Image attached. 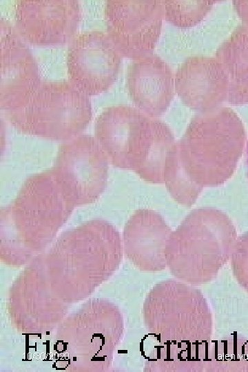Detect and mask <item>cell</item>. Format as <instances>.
Returning <instances> with one entry per match:
<instances>
[{"instance_id":"cell-1","label":"cell","mask_w":248,"mask_h":372,"mask_svg":"<svg viewBox=\"0 0 248 372\" xmlns=\"http://www.w3.org/2000/svg\"><path fill=\"white\" fill-rule=\"evenodd\" d=\"M245 141L244 125L230 107L196 114L166 163L164 183L172 197L190 207L204 187L225 183L236 170Z\"/></svg>"},{"instance_id":"cell-2","label":"cell","mask_w":248,"mask_h":372,"mask_svg":"<svg viewBox=\"0 0 248 372\" xmlns=\"http://www.w3.org/2000/svg\"><path fill=\"white\" fill-rule=\"evenodd\" d=\"M231 219L213 207L196 209L171 234L165 259L177 274H212L228 260L236 241Z\"/></svg>"},{"instance_id":"cell-3","label":"cell","mask_w":248,"mask_h":372,"mask_svg":"<svg viewBox=\"0 0 248 372\" xmlns=\"http://www.w3.org/2000/svg\"><path fill=\"white\" fill-rule=\"evenodd\" d=\"M5 114L23 133L68 141L88 125L92 107L88 96L70 81H45L24 106Z\"/></svg>"},{"instance_id":"cell-4","label":"cell","mask_w":248,"mask_h":372,"mask_svg":"<svg viewBox=\"0 0 248 372\" xmlns=\"http://www.w3.org/2000/svg\"><path fill=\"white\" fill-rule=\"evenodd\" d=\"M157 119L126 105L105 108L96 118L95 136L115 167L141 171L152 146Z\"/></svg>"},{"instance_id":"cell-5","label":"cell","mask_w":248,"mask_h":372,"mask_svg":"<svg viewBox=\"0 0 248 372\" xmlns=\"http://www.w3.org/2000/svg\"><path fill=\"white\" fill-rule=\"evenodd\" d=\"M52 170L76 205L88 204L106 187L108 158L96 138L79 135L59 147Z\"/></svg>"},{"instance_id":"cell-6","label":"cell","mask_w":248,"mask_h":372,"mask_svg":"<svg viewBox=\"0 0 248 372\" xmlns=\"http://www.w3.org/2000/svg\"><path fill=\"white\" fill-rule=\"evenodd\" d=\"M107 34L122 56L137 59L152 52L163 18L161 1L108 0Z\"/></svg>"},{"instance_id":"cell-7","label":"cell","mask_w":248,"mask_h":372,"mask_svg":"<svg viewBox=\"0 0 248 372\" xmlns=\"http://www.w3.org/2000/svg\"><path fill=\"white\" fill-rule=\"evenodd\" d=\"M121 58L107 33L81 32L73 38L68 48L70 81L87 96L102 93L116 80Z\"/></svg>"},{"instance_id":"cell-8","label":"cell","mask_w":248,"mask_h":372,"mask_svg":"<svg viewBox=\"0 0 248 372\" xmlns=\"http://www.w3.org/2000/svg\"><path fill=\"white\" fill-rule=\"evenodd\" d=\"M76 206L52 169L30 176L2 216L47 234Z\"/></svg>"},{"instance_id":"cell-9","label":"cell","mask_w":248,"mask_h":372,"mask_svg":"<svg viewBox=\"0 0 248 372\" xmlns=\"http://www.w3.org/2000/svg\"><path fill=\"white\" fill-rule=\"evenodd\" d=\"M0 34V107L7 113L24 106L41 81L32 52L2 17Z\"/></svg>"},{"instance_id":"cell-10","label":"cell","mask_w":248,"mask_h":372,"mask_svg":"<svg viewBox=\"0 0 248 372\" xmlns=\"http://www.w3.org/2000/svg\"><path fill=\"white\" fill-rule=\"evenodd\" d=\"M81 17L76 0H19L15 8L19 34L38 45L68 42L76 33Z\"/></svg>"},{"instance_id":"cell-11","label":"cell","mask_w":248,"mask_h":372,"mask_svg":"<svg viewBox=\"0 0 248 372\" xmlns=\"http://www.w3.org/2000/svg\"><path fill=\"white\" fill-rule=\"evenodd\" d=\"M176 91L182 101L199 112L216 108L228 96V79L216 57L187 58L174 76Z\"/></svg>"},{"instance_id":"cell-12","label":"cell","mask_w":248,"mask_h":372,"mask_svg":"<svg viewBox=\"0 0 248 372\" xmlns=\"http://www.w3.org/2000/svg\"><path fill=\"white\" fill-rule=\"evenodd\" d=\"M126 84L135 105L152 118L166 111L174 94V78L170 66L152 53L134 59L130 63Z\"/></svg>"},{"instance_id":"cell-13","label":"cell","mask_w":248,"mask_h":372,"mask_svg":"<svg viewBox=\"0 0 248 372\" xmlns=\"http://www.w3.org/2000/svg\"><path fill=\"white\" fill-rule=\"evenodd\" d=\"M172 234L163 218L156 212L143 209L129 220L125 239L128 254L138 260L164 263L165 248Z\"/></svg>"},{"instance_id":"cell-14","label":"cell","mask_w":248,"mask_h":372,"mask_svg":"<svg viewBox=\"0 0 248 372\" xmlns=\"http://www.w3.org/2000/svg\"><path fill=\"white\" fill-rule=\"evenodd\" d=\"M216 59L228 79L227 101L233 105L248 103V26L238 25L216 52Z\"/></svg>"},{"instance_id":"cell-15","label":"cell","mask_w":248,"mask_h":372,"mask_svg":"<svg viewBox=\"0 0 248 372\" xmlns=\"http://www.w3.org/2000/svg\"><path fill=\"white\" fill-rule=\"evenodd\" d=\"M163 18L178 27H190L200 22L216 1H161Z\"/></svg>"},{"instance_id":"cell-16","label":"cell","mask_w":248,"mask_h":372,"mask_svg":"<svg viewBox=\"0 0 248 372\" xmlns=\"http://www.w3.org/2000/svg\"><path fill=\"white\" fill-rule=\"evenodd\" d=\"M231 267L239 284L248 291V231L236 239L231 254Z\"/></svg>"},{"instance_id":"cell-17","label":"cell","mask_w":248,"mask_h":372,"mask_svg":"<svg viewBox=\"0 0 248 372\" xmlns=\"http://www.w3.org/2000/svg\"><path fill=\"white\" fill-rule=\"evenodd\" d=\"M233 6L244 24L248 26V1L235 0Z\"/></svg>"},{"instance_id":"cell-18","label":"cell","mask_w":248,"mask_h":372,"mask_svg":"<svg viewBox=\"0 0 248 372\" xmlns=\"http://www.w3.org/2000/svg\"><path fill=\"white\" fill-rule=\"evenodd\" d=\"M245 166H246V174L248 180V140L246 143L245 148Z\"/></svg>"}]
</instances>
